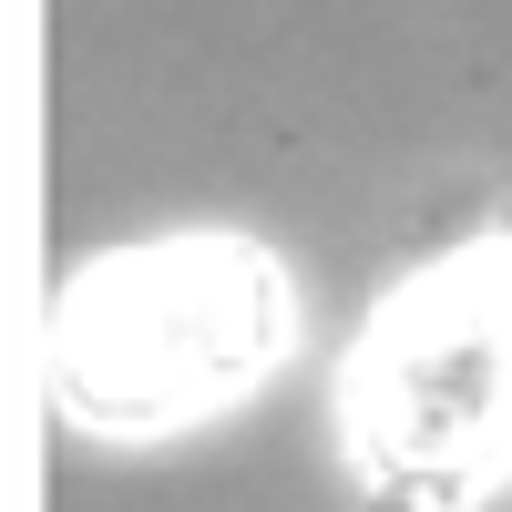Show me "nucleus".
Returning a JSON list of instances; mask_svg holds the SVG:
<instances>
[{
    "label": "nucleus",
    "instance_id": "f257e3e1",
    "mask_svg": "<svg viewBox=\"0 0 512 512\" xmlns=\"http://www.w3.org/2000/svg\"><path fill=\"white\" fill-rule=\"evenodd\" d=\"M287 349V277L246 236H164L62 287L52 400L82 431H175Z\"/></svg>",
    "mask_w": 512,
    "mask_h": 512
},
{
    "label": "nucleus",
    "instance_id": "f03ea898",
    "mask_svg": "<svg viewBox=\"0 0 512 512\" xmlns=\"http://www.w3.org/2000/svg\"><path fill=\"white\" fill-rule=\"evenodd\" d=\"M369 492L461 512L512 472V246H461L390 287L338 379Z\"/></svg>",
    "mask_w": 512,
    "mask_h": 512
}]
</instances>
